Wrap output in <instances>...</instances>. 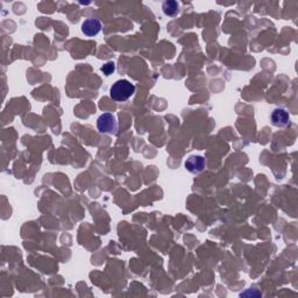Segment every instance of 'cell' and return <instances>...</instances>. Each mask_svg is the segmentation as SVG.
<instances>
[{
    "mask_svg": "<svg viewBox=\"0 0 298 298\" xmlns=\"http://www.w3.org/2000/svg\"><path fill=\"white\" fill-rule=\"evenodd\" d=\"M134 92H135V86L130 80L120 79L111 86L110 96L114 101H126L133 96Z\"/></svg>",
    "mask_w": 298,
    "mask_h": 298,
    "instance_id": "cell-1",
    "label": "cell"
},
{
    "mask_svg": "<svg viewBox=\"0 0 298 298\" xmlns=\"http://www.w3.org/2000/svg\"><path fill=\"white\" fill-rule=\"evenodd\" d=\"M97 128L103 134H115L117 132V120L111 113H103L97 120Z\"/></svg>",
    "mask_w": 298,
    "mask_h": 298,
    "instance_id": "cell-2",
    "label": "cell"
},
{
    "mask_svg": "<svg viewBox=\"0 0 298 298\" xmlns=\"http://www.w3.org/2000/svg\"><path fill=\"white\" fill-rule=\"evenodd\" d=\"M162 10L165 12L166 16L175 17L180 12V5H178L177 1H174V0H168V1L163 2Z\"/></svg>",
    "mask_w": 298,
    "mask_h": 298,
    "instance_id": "cell-6",
    "label": "cell"
},
{
    "mask_svg": "<svg viewBox=\"0 0 298 298\" xmlns=\"http://www.w3.org/2000/svg\"><path fill=\"white\" fill-rule=\"evenodd\" d=\"M270 120L274 126L276 127H285L290 123V117L289 113L283 109H275L270 115Z\"/></svg>",
    "mask_w": 298,
    "mask_h": 298,
    "instance_id": "cell-4",
    "label": "cell"
},
{
    "mask_svg": "<svg viewBox=\"0 0 298 298\" xmlns=\"http://www.w3.org/2000/svg\"><path fill=\"white\" fill-rule=\"evenodd\" d=\"M115 70V64L113 63V62H109V63H106L105 65H103L101 67V71H103L104 74H106V76H110V74H112L114 73Z\"/></svg>",
    "mask_w": 298,
    "mask_h": 298,
    "instance_id": "cell-7",
    "label": "cell"
},
{
    "mask_svg": "<svg viewBox=\"0 0 298 298\" xmlns=\"http://www.w3.org/2000/svg\"><path fill=\"white\" fill-rule=\"evenodd\" d=\"M101 29V22L98 19H88L83 22L82 32L86 37H96Z\"/></svg>",
    "mask_w": 298,
    "mask_h": 298,
    "instance_id": "cell-5",
    "label": "cell"
},
{
    "mask_svg": "<svg viewBox=\"0 0 298 298\" xmlns=\"http://www.w3.org/2000/svg\"><path fill=\"white\" fill-rule=\"evenodd\" d=\"M184 166H186L187 171L192 172V174H199L205 169V159L203 156L193 155L186 161Z\"/></svg>",
    "mask_w": 298,
    "mask_h": 298,
    "instance_id": "cell-3",
    "label": "cell"
}]
</instances>
